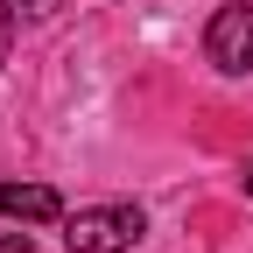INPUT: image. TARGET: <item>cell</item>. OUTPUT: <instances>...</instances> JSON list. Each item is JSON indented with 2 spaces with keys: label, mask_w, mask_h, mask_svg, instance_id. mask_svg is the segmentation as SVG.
I'll return each mask as SVG.
<instances>
[{
  "label": "cell",
  "mask_w": 253,
  "mask_h": 253,
  "mask_svg": "<svg viewBox=\"0 0 253 253\" xmlns=\"http://www.w3.org/2000/svg\"><path fill=\"white\" fill-rule=\"evenodd\" d=\"M141 239H148L141 204H84V211H63V246H71V253H134Z\"/></svg>",
  "instance_id": "6da1fadb"
},
{
  "label": "cell",
  "mask_w": 253,
  "mask_h": 253,
  "mask_svg": "<svg viewBox=\"0 0 253 253\" xmlns=\"http://www.w3.org/2000/svg\"><path fill=\"white\" fill-rule=\"evenodd\" d=\"M204 56L225 78H246L253 71V0H225V7L204 21Z\"/></svg>",
  "instance_id": "7a4b0ae2"
},
{
  "label": "cell",
  "mask_w": 253,
  "mask_h": 253,
  "mask_svg": "<svg viewBox=\"0 0 253 253\" xmlns=\"http://www.w3.org/2000/svg\"><path fill=\"white\" fill-rule=\"evenodd\" d=\"M0 218H21V225H63V197H56V183H0Z\"/></svg>",
  "instance_id": "3957f363"
},
{
  "label": "cell",
  "mask_w": 253,
  "mask_h": 253,
  "mask_svg": "<svg viewBox=\"0 0 253 253\" xmlns=\"http://www.w3.org/2000/svg\"><path fill=\"white\" fill-rule=\"evenodd\" d=\"M7 49H14V7H0V63H7Z\"/></svg>",
  "instance_id": "277c9868"
},
{
  "label": "cell",
  "mask_w": 253,
  "mask_h": 253,
  "mask_svg": "<svg viewBox=\"0 0 253 253\" xmlns=\"http://www.w3.org/2000/svg\"><path fill=\"white\" fill-rule=\"evenodd\" d=\"M0 253H36V246H28V232H21V239H0Z\"/></svg>",
  "instance_id": "5b68a950"
},
{
  "label": "cell",
  "mask_w": 253,
  "mask_h": 253,
  "mask_svg": "<svg viewBox=\"0 0 253 253\" xmlns=\"http://www.w3.org/2000/svg\"><path fill=\"white\" fill-rule=\"evenodd\" d=\"M0 7H42V0H0Z\"/></svg>",
  "instance_id": "8992f818"
},
{
  "label": "cell",
  "mask_w": 253,
  "mask_h": 253,
  "mask_svg": "<svg viewBox=\"0 0 253 253\" xmlns=\"http://www.w3.org/2000/svg\"><path fill=\"white\" fill-rule=\"evenodd\" d=\"M246 197H253V162H246Z\"/></svg>",
  "instance_id": "52a82bcc"
}]
</instances>
